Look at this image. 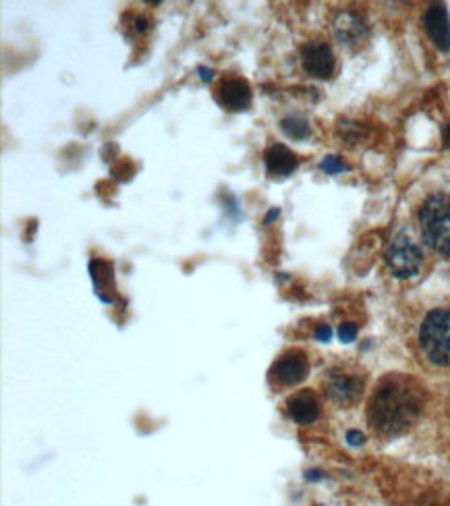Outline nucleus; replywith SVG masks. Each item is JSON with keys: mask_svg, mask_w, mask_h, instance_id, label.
I'll list each match as a JSON object with an SVG mask.
<instances>
[{"mask_svg": "<svg viewBox=\"0 0 450 506\" xmlns=\"http://www.w3.org/2000/svg\"><path fill=\"white\" fill-rule=\"evenodd\" d=\"M301 64H303V71L309 77L328 79L334 73L336 58H334V52H332L330 44H326L322 39H314V42H307L301 48Z\"/></svg>", "mask_w": 450, "mask_h": 506, "instance_id": "obj_6", "label": "nucleus"}, {"mask_svg": "<svg viewBox=\"0 0 450 506\" xmlns=\"http://www.w3.org/2000/svg\"><path fill=\"white\" fill-rule=\"evenodd\" d=\"M320 168H322L326 174H339V172L347 170V164H345L341 158H336V156H328V158L322 160Z\"/></svg>", "mask_w": 450, "mask_h": 506, "instance_id": "obj_14", "label": "nucleus"}, {"mask_svg": "<svg viewBox=\"0 0 450 506\" xmlns=\"http://www.w3.org/2000/svg\"><path fill=\"white\" fill-rule=\"evenodd\" d=\"M420 347L426 359L438 368L450 365V307L432 309L420 328Z\"/></svg>", "mask_w": 450, "mask_h": 506, "instance_id": "obj_3", "label": "nucleus"}, {"mask_svg": "<svg viewBox=\"0 0 450 506\" xmlns=\"http://www.w3.org/2000/svg\"><path fill=\"white\" fill-rule=\"evenodd\" d=\"M287 407H289L291 419L299 426H309L320 417V403H318L316 395L309 390H301V392L293 395L287 401Z\"/></svg>", "mask_w": 450, "mask_h": 506, "instance_id": "obj_11", "label": "nucleus"}, {"mask_svg": "<svg viewBox=\"0 0 450 506\" xmlns=\"http://www.w3.org/2000/svg\"><path fill=\"white\" fill-rule=\"evenodd\" d=\"M334 35L343 46H359L368 37V25L357 12L343 10L334 19Z\"/></svg>", "mask_w": 450, "mask_h": 506, "instance_id": "obj_9", "label": "nucleus"}, {"mask_svg": "<svg viewBox=\"0 0 450 506\" xmlns=\"http://www.w3.org/2000/svg\"><path fill=\"white\" fill-rule=\"evenodd\" d=\"M347 442L351 446H361L366 442V436L361 432H357V430H351V432H347Z\"/></svg>", "mask_w": 450, "mask_h": 506, "instance_id": "obj_16", "label": "nucleus"}, {"mask_svg": "<svg viewBox=\"0 0 450 506\" xmlns=\"http://www.w3.org/2000/svg\"><path fill=\"white\" fill-rule=\"evenodd\" d=\"M199 73H204V75H201V79H204V81H208V79H212V73H208L206 69H199Z\"/></svg>", "mask_w": 450, "mask_h": 506, "instance_id": "obj_20", "label": "nucleus"}, {"mask_svg": "<svg viewBox=\"0 0 450 506\" xmlns=\"http://www.w3.org/2000/svg\"><path fill=\"white\" fill-rule=\"evenodd\" d=\"M316 336H318V341H322V343H326V341H330V336H332V330H330V326H326V324H322V326L318 328V332H316Z\"/></svg>", "mask_w": 450, "mask_h": 506, "instance_id": "obj_17", "label": "nucleus"}, {"mask_svg": "<svg viewBox=\"0 0 450 506\" xmlns=\"http://www.w3.org/2000/svg\"><path fill=\"white\" fill-rule=\"evenodd\" d=\"M218 104L228 112H241L251 106L253 93L243 77H224L216 87Z\"/></svg>", "mask_w": 450, "mask_h": 506, "instance_id": "obj_7", "label": "nucleus"}, {"mask_svg": "<svg viewBox=\"0 0 450 506\" xmlns=\"http://www.w3.org/2000/svg\"><path fill=\"white\" fill-rule=\"evenodd\" d=\"M339 336H341L343 343H353L355 336H357V326L355 324H343L339 328Z\"/></svg>", "mask_w": 450, "mask_h": 506, "instance_id": "obj_15", "label": "nucleus"}, {"mask_svg": "<svg viewBox=\"0 0 450 506\" xmlns=\"http://www.w3.org/2000/svg\"><path fill=\"white\" fill-rule=\"evenodd\" d=\"M363 384L366 382L359 374L345 372V370H332L326 374V380H324L328 399L341 407L355 405L359 401V397L363 395Z\"/></svg>", "mask_w": 450, "mask_h": 506, "instance_id": "obj_5", "label": "nucleus"}, {"mask_svg": "<svg viewBox=\"0 0 450 506\" xmlns=\"http://www.w3.org/2000/svg\"><path fill=\"white\" fill-rule=\"evenodd\" d=\"M276 216H278V210H272V212L268 214V218H266V224H270V222H272V220H274Z\"/></svg>", "mask_w": 450, "mask_h": 506, "instance_id": "obj_19", "label": "nucleus"}, {"mask_svg": "<svg viewBox=\"0 0 450 506\" xmlns=\"http://www.w3.org/2000/svg\"><path fill=\"white\" fill-rule=\"evenodd\" d=\"M264 160H266V168H268L270 177H278V179H285L289 174H293L295 168L299 166L297 156L282 143L270 145L266 150V154H264Z\"/></svg>", "mask_w": 450, "mask_h": 506, "instance_id": "obj_12", "label": "nucleus"}, {"mask_svg": "<svg viewBox=\"0 0 450 506\" xmlns=\"http://www.w3.org/2000/svg\"><path fill=\"white\" fill-rule=\"evenodd\" d=\"M422 237L442 257H450V195L434 193L420 210Z\"/></svg>", "mask_w": 450, "mask_h": 506, "instance_id": "obj_2", "label": "nucleus"}, {"mask_svg": "<svg viewBox=\"0 0 450 506\" xmlns=\"http://www.w3.org/2000/svg\"><path fill=\"white\" fill-rule=\"evenodd\" d=\"M388 270L397 278H413L422 272L424 266V251L409 235H397L384 253Z\"/></svg>", "mask_w": 450, "mask_h": 506, "instance_id": "obj_4", "label": "nucleus"}, {"mask_svg": "<svg viewBox=\"0 0 450 506\" xmlns=\"http://www.w3.org/2000/svg\"><path fill=\"white\" fill-rule=\"evenodd\" d=\"M309 374V361L301 351H289L272 365V378L280 386H297Z\"/></svg>", "mask_w": 450, "mask_h": 506, "instance_id": "obj_8", "label": "nucleus"}, {"mask_svg": "<svg viewBox=\"0 0 450 506\" xmlns=\"http://www.w3.org/2000/svg\"><path fill=\"white\" fill-rule=\"evenodd\" d=\"M424 25L434 46L450 52V17L444 4H432L424 15Z\"/></svg>", "mask_w": 450, "mask_h": 506, "instance_id": "obj_10", "label": "nucleus"}, {"mask_svg": "<svg viewBox=\"0 0 450 506\" xmlns=\"http://www.w3.org/2000/svg\"><path fill=\"white\" fill-rule=\"evenodd\" d=\"M280 127H282L285 135H289L291 139H305V137H309V133H312L307 120H303V118H299V116H289V118H285V120L280 123Z\"/></svg>", "mask_w": 450, "mask_h": 506, "instance_id": "obj_13", "label": "nucleus"}, {"mask_svg": "<svg viewBox=\"0 0 450 506\" xmlns=\"http://www.w3.org/2000/svg\"><path fill=\"white\" fill-rule=\"evenodd\" d=\"M307 480H312V482H316V480H322L324 476L320 473V471H307V476H305Z\"/></svg>", "mask_w": 450, "mask_h": 506, "instance_id": "obj_18", "label": "nucleus"}, {"mask_svg": "<svg viewBox=\"0 0 450 506\" xmlns=\"http://www.w3.org/2000/svg\"><path fill=\"white\" fill-rule=\"evenodd\" d=\"M422 407V388L411 378L393 374L378 384L370 401L368 419L378 434L399 436L417 422Z\"/></svg>", "mask_w": 450, "mask_h": 506, "instance_id": "obj_1", "label": "nucleus"}]
</instances>
